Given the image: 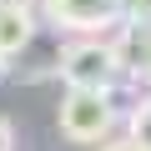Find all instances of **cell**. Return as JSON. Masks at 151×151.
Returning a JSON list of instances; mask_svg holds the SVG:
<instances>
[{"label":"cell","mask_w":151,"mask_h":151,"mask_svg":"<svg viewBox=\"0 0 151 151\" xmlns=\"http://www.w3.org/2000/svg\"><path fill=\"white\" fill-rule=\"evenodd\" d=\"M60 136L76 141V146H101L116 126V111H111V91L106 86H65L60 96Z\"/></svg>","instance_id":"cell-1"},{"label":"cell","mask_w":151,"mask_h":151,"mask_svg":"<svg viewBox=\"0 0 151 151\" xmlns=\"http://www.w3.org/2000/svg\"><path fill=\"white\" fill-rule=\"evenodd\" d=\"M55 76H60L65 86H106V91H111V81L121 76L116 45H111L106 35H76V40L60 50Z\"/></svg>","instance_id":"cell-2"},{"label":"cell","mask_w":151,"mask_h":151,"mask_svg":"<svg viewBox=\"0 0 151 151\" xmlns=\"http://www.w3.org/2000/svg\"><path fill=\"white\" fill-rule=\"evenodd\" d=\"M35 5L55 30L70 35H106L111 25H121V0H35Z\"/></svg>","instance_id":"cell-3"},{"label":"cell","mask_w":151,"mask_h":151,"mask_svg":"<svg viewBox=\"0 0 151 151\" xmlns=\"http://www.w3.org/2000/svg\"><path fill=\"white\" fill-rule=\"evenodd\" d=\"M111 45H116L121 70H131V76L151 70V20H121V30H116Z\"/></svg>","instance_id":"cell-4"},{"label":"cell","mask_w":151,"mask_h":151,"mask_svg":"<svg viewBox=\"0 0 151 151\" xmlns=\"http://www.w3.org/2000/svg\"><path fill=\"white\" fill-rule=\"evenodd\" d=\"M35 5H0V55H25L30 35H35Z\"/></svg>","instance_id":"cell-5"},{"label":"cell","mask_w":151,"mask_h":151,"mask_svg":"<svg viewBox=\"0 0 151 151\" xmlns=\"http://www.w3.org/2000/svg\"><path fill=\"white\" fill-rule=\"evenodd\" d=\"M126 136H131V141H141V146L151 151V96H146V101L131 111V126H126Z\"/></svg>","instance_id":"cell-6"},{"label":"cell","mask_w":151,"mask_h":151,"mask_svg":"<svg viewBox=\"0 0 151 151\" xmlns=\"http://www.w3.org/2000/svg\"><path fill=\"white\" fill-rule=\"evenodd\" d=\"M121 20H151V0H121Z\"/></svg>","instance_id":"cell-7"},{"label":"cell","mask_w":151,"mask_h":151,"mask_svg":"<svg viewBox=\"0 0 151 151\" xmlns=\"http://www.w3.org/2000/svg\"><path fill=\"white\" fill-rule=\"evenodd\" d=\"M101 151H146L141 141H131V136H106L101 141Z\"/></svg>","instance_id":"cell-8"},{"label":"cell","mask_w":151,"mask_h":151,"mask_svg":"<svg viewBox=\"0 0 151 151\" xmlns=\"http://www.w3.org/2000/svg\"><path fill=\"white\" fill-rule=\"evenodd\" d=\"M0 151H15V126L0 116Z\"/></svg>","instance_id":"cell-9"},{"label":"cell","mask_w":151,"mask_h":151,"mask_svg":"<svg viewBox=\"0 0 151 151\" xmlns=\"http://www.w3.org/2000/svg\"><path fill=\"white\" fill-rule=\"evenodd\" d=\"M10 65H15V60H10V55H0V76H5V70H10Z\"/></svg>","instance_id":"cell-10"},{"label":"cell","mask_w":151,"mask_h":151,"mask_svg":"<svg viewBox=\"0 0 151 151\" xmlns=\"http://www.w3.org/2000/svg\"><path fill=\"white\" fill-rule=\"evenodd\" d=\"M0 5H35V0H0Z\"/></svg>","instance_id":"cell-11"},{"label":"cell","mask_w":151,"mask_h":151,"mask_svg":"<svg viewBox=\"0 0 151 151\" xmlns=\"http://www.w3.org/2000/svg\"><path fill=\"white\" fill-rule=\"evenodd\" d=\"M146 86H151V70H146Z\"/></svg>","instance_id":"cell-12"}]
</instances>
